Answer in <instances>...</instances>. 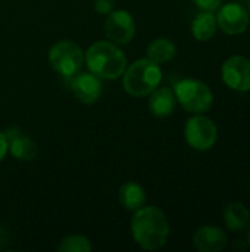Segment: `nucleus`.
<instances>
[{
  "instance_id": "39448f33",
  "label": "nucleus",
  "mask_w": 250,
  "mask_h": 252,
  "mask_svg": "<svg viewBox=\"0 0 250 252\" xmlns=\"http://www.w3.org/2000/svg\"><path fill=\"white\" fill-rule=\"evenodd\" d=\"M49 62L57 74L72 77L84 65V52L75 41L60 40L50 47Z\"/></svg>"
},
{
  "instance_id": "20e7f679",
  "label": "nucleus",
  "mask_w": 250,
  "mask_h": 252,
  "mask_svg": "<svg viewBox=\"0 0 250 252\" xmlns=\"http://www.w3.org/2000/svg\"><path fill=\"white\" fill-rule=\"evenodd\" d=\"M177 103L190 114H206L214 105V93L202 80L183 78L174 86Z\"/></svg>"
},
{
  "instance_id": "4be33fe9",
  "label": "nucleus",
  "mask_w": 250,
  "mask_h": 252,
  "mask_svg": "<svg viewBox=\"0 0 250 252\" xmlns=\"http://www.w3.org/2000/svg\"><path fill=\"white\" fill-rule=\"evenodd\" d=\"M9 244V232L0 224V250H4Z\"/></svg>"
},
{
  "instance_id": "f03ea898",
  "label": "nucleus",
  "mask_w": 250,
  "mask_h": 252,
  "mask_svg": "<svg viewBox=\"0 0 250 252\" xmlns=\"http://www.w3.org/2000/svg\"><path fill=\"white\" fill-rule=\"evenodd\" d=\"M88 69L103 80L119 78L127 68V58L118 44L109 40L93 43L84 53Z\"/></svg>"
},
{
  "instance_id": "f3484780",
  "label": "nucleus",
  "mask_w": 250,
  "mask_h": 252,
  "mask_svg": "<svg viewBox=\"0 0 250 252\" xmlns=\"http://www.w3.org/2000/svg\"><path fill=\"white\" fill-rule=\"evenodd\" d=\"M177 55V46L174 41L165 37L155 38L147 47V58L156 63H167L172 61Z\"/></svg>"
},
{
  "instance_id": "2eb2a0df",
  "label": "nucleus",
  "mask_w": 250,
  "mask_h": 252,
  "mask_svg": "<svg viewBox=\"0 0 250 252\" xmlns=\"http://www.w3.org/2000/svg\"><path fill=\"white\" fill-rule=\"evenodd\" d=\"M192 35L197 41H209L218 31V22L215 12L200 10L192 21Z\"/></svg>"
},
{
  "instance_id": "dca6fc26",
  "label": "nucleus",
  "mask_w": 250,
  "mask_h": 252,
  "mask_svg": "<svg viewBox=\"0 0 250 252\" xmlns=\"http://www.w3.org/2000/svg\"><path fill=\"white\" fill-rule=\"evenodd\" d=\"M119 204L128 211H137L146 204V192L141 185L136 182H125L118 189Z\"/></svg>"
},
{
  "instance_id": "4468645a",
  "label": "nucleus",
  "mask_w": 250,
  "mask_h": 252,
  "mask_svg": "<svg viewBox=\"0 0 250 252\" xmlns=\"http://www.w3.org/2000/svg\"><path fill=\"white\" fill-rule=\"evenodd\" d=\"M222 217L225 227L233 233H240L250 226V211L242 202H230Z\"/></svg>"
},
{
  "instance_id": "f257e3e1",
  "label": "nucleus",
  "mask_w": 250,
  "mask_h": 252,
  "mask_svg": "<svg viewBox=\"0 0 250 252\" xmlns=\"http://www.w3.org/2000/svg\"><path fill=\"white\" fill-rule=\"evenodd\" d=\"M131 233L140 248L155 251L167 244L169 236V221L165 213L158 207H141L134 211L131 219Z\"/></svg>"
},
{
  "instance_id": "ddd939ff",
  "label": "nucleus",
  "mask_w": 250,
  "mask_h": 252,
  "mask_svg": "<svg viewBox=\"0 0 250 252\" xmlns=\"http://www.w3.org/2000/svg\"><path fill=\"white\" fill-rule=\"evenodd\" d=\"M177 97L169 87H156L149 94V111L156 118H167L174 114Z\"/></svg>"
},
{
  "instance_id": "423d86ee",
  "label": "nucleus",
  "mask_w": 250,
  "mask_h": 252,
  "mask_svg": "<svg viewBox=\"0 0 250 252\" xmlns=\"http://www.w3.org/2000/svg\"><path fill=\"white\" fill-rule=\"evenodd\" d=\"M184 139L194 151H211L218 140V127L205 114H193L184 126Z\"/></svg>"
},
{
  "instance_id": "aec40b11",
  "label": "nucleus",
  "mask_w": 250,
  "mask_h": 252,
  "mask_svg": "<svg viewBox=\"0 0 250 252\" xmlns=\"http://www.w3.org/2000/svg\"><path fill=\"white\" fill-rule=\"evenodd\" d=\"M94 9L102 15H108L113 9V0H94Z\"/></svg>"
},
{
  "instance_id": "6ab92c4d",
  "label": "nucleus",
  "mask_w": 250,
  "mask_h": 252,
  "mask_svg": "<svg viewBox=\"0 0 250 252\" xmlns=\"http://www.w3.org/2000/svg\"><path fill=\"white\" fill-rule=\"evenodd\" d=\"M196 7H199L200 10H208V12H217L218 7L222 4L224 0H192Z\"/></svg>"
},
{
  "instance_id": "0eeeda50",
  "label": "nucleus",
  "mask_w": 250,
  "mask_h": 252,
  "mask_svg": "<svg viewBox=\"0 0 250 252\" xmlns=\"http://www.w3.org/2000/svg\"><path fill=\"white\" fill-rule=\"evenodd\" d=\"M224 84L239 93L250 92V59L242 55L227 58L221 65Z\"/></svg>"
},
{
  "instance_id": "f8f14e48",
  "label": "nucleus",
  "mask_w": 250,
  "mask_h": 252,
  "mask_svg": "<svg viewBox=\"0 0 250 252\" xmlns=\"http://www.w3.org/2000/svg\"><path fill=\"white\" fill-rule=\"evenodd\" d=\"M9 152L18 161H32L38 154L37 143L27 134L21 133L19 128H9L6 133Z\"/></svg>"
},
{
  "instance_id": "7ed1b4c3",
  "label": "nucleus",
  "mask_w": 250,
  "mask_h": 252,
  "mask_svg": "<svg viewBox=\"0 0 250 252\" xmlns=\"http://www.w3.org/2000/svg\"><path fill=\"white\" fill-rule=\"evenodd\" d=\"M162 81V69L159 63L149 58L137 59L125 68L122 74V86L133 97L149 96Z\"/></svg>"
},
{
  "instance_id": "5701e85b",
  "label": "nucleus",
  "mask_w": 250,
  "mask_h": 252,
  "mask_svg": "<svg viewBox=\"0 0 250 252\" xmlns=\"http://www.w3.org/2000/svg\"><path fill=\"white\" fill-rule=\"evenodd\" d=\"M248 229H249V232H248V239H246V242H248V247L250 248V226Z\"/></svg>"
},
{
  "instance_id": "6e6552de",
  "label": "nucleus",
  "mask_w": 250,
  "mask_h": 252,
  "mask_svg": "<svg viewBox=\"0 0 250 252\" xmlns=\"http://www.w3.org/2000/svg\"><path fill=\"white\" fill-rule=\"evenodd\" d=\"M218 28L228 35H240L248 31L250 25V13L248 9L236 1L222 3L217 10Z\"/></svg>"
},
{
  "instance_id": "b1692460",
  "label": "nucleus",
  "mask_w": 250,
  "mask_h": 252,
  "mask_svg": "<svg viewBox=\"0 0 250 252\" xmlns=\"http://www.w3.org/2000/svg\"><path fill=\"white\" fill-rule=\"evenodd\" d=\"M246 9H248V12L250 13V0H248V7H246Z\"/></svg>"
},
{
  "instance_id": "9d476101",
  "label": "nucleus",
  "mask_w": 250,
  "mask_h": 252,
  "mask_svg": "<svg viewBox=\"0 0 250 252\" xmlns=\"http://www.w3.org/2000/svg\"><path fill=\"white\" fill-rule=\"evenodd\" d=\"M71 92L78 102L91 105L97 102L102 94V81L91 71H78L72 75Z\"/></svg>"
},
{
  "instance_id": "a211bd4d",
  "label": "nucleus",
  "mask_w": 250,
  "mask_h": 252,
  "mask_svg": "<svg viewBox=\"0 0 250 252\" xmlns=\"http://www.w3.org/2000/svg\"><path fill=\"white\" fill-rule=\"evenodd\" d=\"M93 250L90 241L81 235H69L60 241L57 251L60 252H90Z\"/></svg>"
},
{
  "instance_id": "1a4fd4ad",
  "label": "nucleus",
  "mask_w": 250,
  "mask_h": 252,
  "mask_svg": "<svg viewBox=\"0 0 250 252\" xmlns=\"http://www.w3.org/2000/svg\"><path fill=\"white\" fill-rule=\"evenodd\" d=\"M105 34L115 44H127L136 35V22L127 10H112L105 21Z\"/></svg>"
},
{
  "instance_id": "412c9836",
  "label": "nucleus",
  "mask_w": 250,
  "mask_h": 252,
  "mask_svg": "<svg viewBox=\"0 0 250 252\" xmlns=\"http://www.w3.org/2000/svg\"><path fill=\"white\" fill-rule=\"evenodd\" d=\"M7 152H9V145H7L6 134L0 131V161L4 159V157H6Z\"/></svg>"
},
{
  "instance_id": "9b49d317",
  "label": "nucleus",
  "mask_w": 250,
  "mask_h": 252,
  "mask_svg": "<svg viewBox=\"0 0 250 252\" xmlns=\"http://www.w3.org/2000/svg\"><path fill=\"white\" fill-rule=\"evenodd\" d=\"M193 245L199 252H220L224 251L228 245L227 233L214 224H206L199 227L193 233Z\"/></svg>"
}]
</instances>
